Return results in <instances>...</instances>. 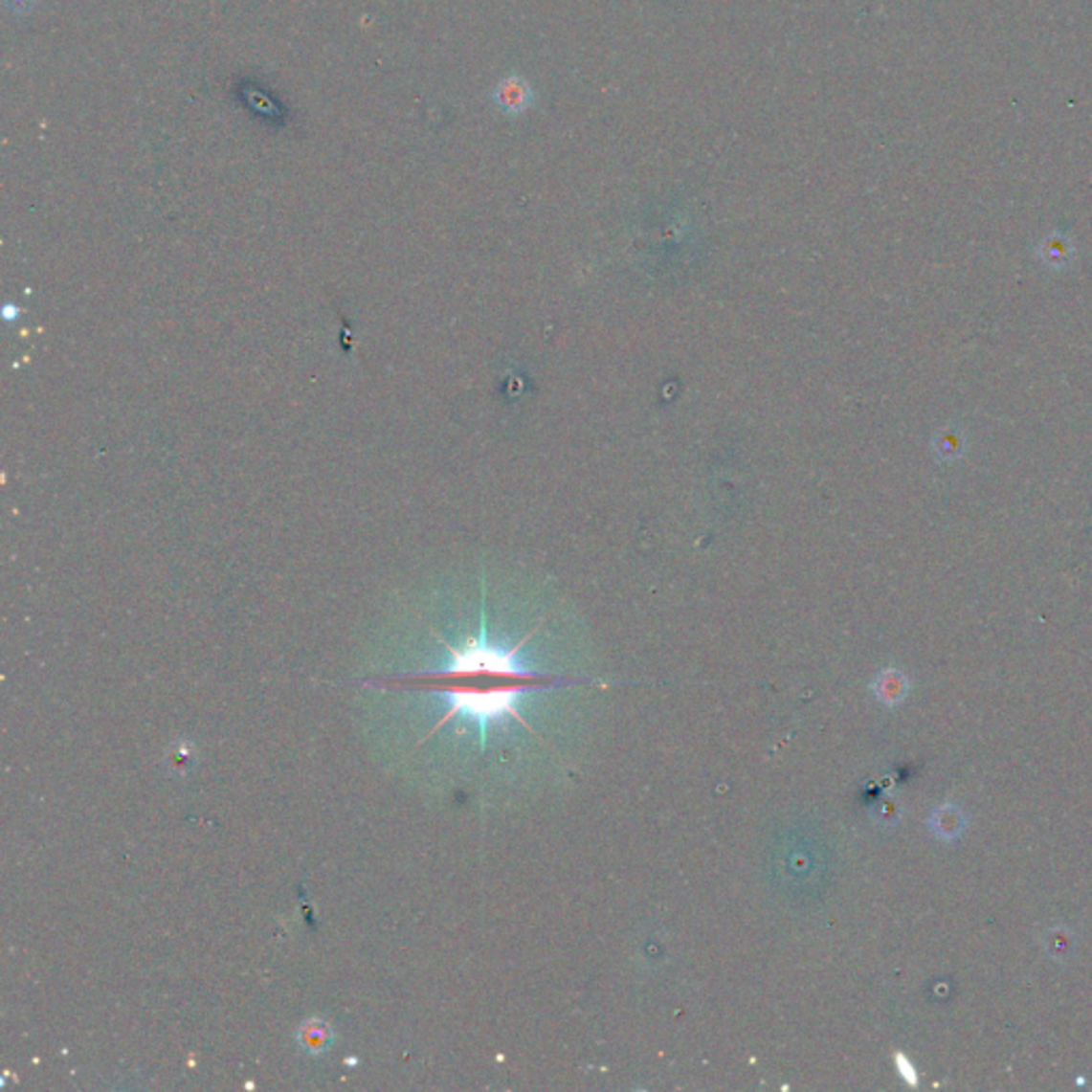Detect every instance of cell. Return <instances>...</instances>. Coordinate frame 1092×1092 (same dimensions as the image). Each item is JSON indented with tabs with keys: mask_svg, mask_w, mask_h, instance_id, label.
<instances>
[{
	"mask_svg": "<svg viewBox=\"0 0 1092 1092\" xmlns=\"http://www.w3.org/2000/svg\"><path fill=\"white\" fill-rule=\"evenodd\" d=\"M435 679H457V677H496L508 680H525V683H540L545 677L531 670L527 661L521 657V645L501 647L489 638L484 609L480 614V632L476 638L465 640L461 647H448V661L435 672H429Z\"/></svg>",
	"mask_w": 1092,
	"mask_h": 1092,
	"instance_id": "obj_1",
	"label": "cell"
},
{
	"mask_svg": "<svg viewBox=\"0 0 1092 1092\" xmlns=\"http://www.w3.org/2000/svg\"><path fill=\"white\" fill-rule=\"evenodd\" d=\"M534 687H540V683L517 680V683L493 687H446L440 692L442 700L448 704L442 724L453 720V717H465V720L476 722L480 732V745L484 747V743H487V730L493 722L512 717V720L523 724V717L519 713L521 698L529 694V689Z\"/></svg>",
	"mask_w": 1092,
	"mask_h": 1092,
	"instance_id": "obj_2",
	"label": "cell"
},
{
	"mask_svg": "<svg viewBox=\"0 0 1092 1092\" xmlns=\"http://www.w3.org/2000/svg\"><path fill=\"white\" fill-rule=\"evenodd\" d=\"M531 100H534V90H531L529 83L519 78V75H510V78L503 79L496 90V102L500 105V109L512 116L525 111L531 105Z\"/></svg>",
	"mask_w": 1092,
	"mask_h": 1092,
	"instance_id": "obj_3",
	"label": "cell"
},
{
	"mask_svg": "<svg viewBox=\"0 0 1092 1092\" xmlns=\"http://www.w3.org/2000/svg\"><path fill=\"white\" fill-rule=\"evenodd\" d=\"M930 828L944 841H956L967 830V815L963 813V809L947 802V805L935 809V813L930 815Z\"/></svg>",
	"mask_w": 1092,
	"mask_h": 1092,
	"instance_id": "obj_4",
	"label": "cell"
},
{
	"mask_svg": "<svg viewBox=\"0 0 1092 1092\" xmlns=\"http://www.w3.org/2000/svg\"><path fill=\"white\" fill-rule=\"evenodd\" d=\"M907 689H909L907 677L894 668L883 670L880 679L875 680V694L880 696V700L885 704H899L901 700L907 696Z\"/></svg>",
	"mask_w": 1092,
	"mask_h": 1092,
	"instance_id": "obj_5",
	"label": "cell"
},
{
	"mask_svg": "<svg viewBox=\"0 0 1092 1092\" xmlns=\"http://www.w3.org/2000/svg\"><path fill=\"white\" fill-rule=\"evenodd\" d=\"M1041 946L1048 951L1050 958L1065 963V960L1073 956V949H1076V935L1065 926H1054L1048 932H1043Z\"/></svg>",
	"mask_w": 1092,
	"mask_h": 1092,
	"instance_id": "obj_6",
	"label": "cell"
},
{
	"mask_svg": "<svg viewBox=\"0 0 1092 1092\" xmlns=\"http://www.w3.org/2000/svg\"><path fill=\"white\" fill-rule=\"evenodd\" d=\"M1071 256H1073L1071 241L1065 235H1059V233H1054V235L1045 237L1043 244L1039 246V258L1050 269L1067 267Z\"/></svg>",
	"mask_w": 1092,
	"mask_h": 1092,
	"instance_id": "obj_7",
	"label": "cell"
},
{
	"mask_svg": "<svg viewBox=\"0 0 1092 1092\" xmlns=\"http://www.w3.org/2000/svg\"><path fill=\"white\" fill-rule=\"evenodd\" d=\"M965 446H967V437L956 425H947L935 435V453L939 455V459L944 461H954L958 457H963Z\"/></svg>",
	"mask_w": 1092,
	"mask_h": 1092,
	"instance_id": "obj_8",
	"label": "cell"
},
{
	"mask_svg": "<svg viewBox=\"0 0 1092 1092\" xmlns=\"http://www.w3.org/2000/svg\"><path fill=\"white\" fill-rule=\"evenodd\" d=\"M896 1069H899L901 1078L907 1081L911 1086H918V1071L916 1067L911 1065L907 1057H903V1054H896Z\"/></svg>",
	"mask_w": 1092,
	"mask_h": 1092,
	"instance_id": "obj_9",
	"label": "cell"
}]
</instances>
